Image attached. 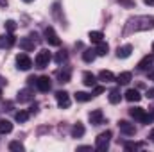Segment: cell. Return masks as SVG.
<instances>
[{
  "label": "cell",
  "instance_id": "6da1fadb",
  "mask_svg": "<svg viewBox=\"0 0 154 152\" xmlns=\"http://www.w3.org/2000/svg\"><path fill=\"white\" fill-rule=\"evenodd\" d=\"M149 29H154V16H136L127 22V27L124 32L129 34L133 31H149Z\"/></svg>",
  "mask_w": 154,
  "mask_h": 152
},
{
  "label": "cell",
  "instance_id": "7a4b0ae2",
  "mask_svg": "<svg viewBox=\"0 0 154 152\" xmlns=\"http://www.w3.org/2000/svg\"><path fill=\"white\" fill-rule=\"evenodd\" d=\"M111 131H104V132H100L99 136H97V140H95V147H97V150L100 152H106L109 149V141H111Z\"/></svg>",
  "mask_w": 154,
  "mask_h": 152
},
{
  "label": "cell",
  "instance_id": "3957f363",
  "mask_svg": "<svg viewBox=\"0 0 154 152\" xmlns=\"http://www.w3.org/2000/svg\"><path fill=\"white\" fill-rule=\"evenodd\" d=\"M50 59H52L50 52H48L47 48H41L38 54H36L34 65H36V68H47V66H48V63H50Z\"/></svg>",
  "mask_w": 154,
  "mask_h": 152
},
{
  "label": "cell",
  "instance_id": "277c9868",
  "mask_svg": "<svg viewBox=\"0 0 154 152\" xmlns=\"http://www.w3.org/2000/svg\"><path fill=\"white\" fill-rule=\"evenodd\" d=\"M56 102H57V106H59L61 109H66V108H70V104H72L70 95H68L66 91H63V90L56 91Z\"/></svg>",
  "mask_w": 154,
  "mask_h": 152
},
{
  "label": "cell",
  "instance_id": "5b68a950",
  "mask_svg": "<svg viewBox=\"0 0 154 152\" xmlns=\"http://www.w3.org/2000/svg\"><path fill=\"white\" fill-rule=\"evenodd\" d=\"M16 66H18V70H31L32 68V59L27 54H18L16 56Z\"/></svg>",
  "mask_w": 154,
  "mask_h": 152
},
{
  "label": "cell",
  "instance_id": "8992f818",
  "mask_svg": "<svg viewBox=\"0 0 154 152\" xmlns=\"http://www.w3.org/2000/svg\"><path fill=\"white\" fill-rule=\"evenodd\" d=\"M45 41H47L48 45H52V47H59V45H61V39L56 34L54 27H47V29H45Z\"/></svg>",
  "mask_w": 154,
  "mask_h": 152
},
{
  "label": "cell",
  "instance_id": "52a82bcc",
  "mask_svg": "<svg viewBox=\"0 0 154 152\" xmlns=\"http://www.w3.org/2000/svg\"><path fill=\"white\" fill-rule=\"evenodd\" d=\"M36 86H38L39 91H43V93L50 91V88H52L50 77H48V75H41V77H38V81H36Z\"/></svg>",
  "mask_w": 154,
  "mask_h": 152
},
{
  "label": "cell",
  "instance_id": "ba28073f",
  "mask_svg": "<svg viewBox=\"0 0 154 152\" xmlns=\"http://www.w3.org/2000/svg\"><path fill=\"white\" fill-rule=\"evenodd\" d=\"M118 129L125 134V136H133L134 132H136V127H134V123H129L127 120H120L118 122Z\"/></svg>",
  "mask_w": 154,
  "mask_h": 152
},
{
  "label": "cell",
  "instance_id": "9c48e42d",
  "mask_svg": "<svg viewBox=\"0 0 154 152\" xmlns=\"http://www.w3.org/2000/svg\"><path fill=\"white\" fill-rule=\"evenodd\" d=\"M88 120H90L91 125H100V123L104 122V113H102V109H93L91 113L88 114Z\"/></svg>",
  "mask_w": 154,
  "mask_h": 152
},
{
  "label": "cell",
  "instance_id": "30bf717a",
  "mask_svg": "<svg viewBox=\"0 0 154 152\" xmlns=\"http://www.w3.org/2000/svg\"><path fill=\"white\" fill-rule=\"evenodd\" d=\"M34 99V95H32V90L31 88H23V90H20L18 91V97H16V100L20 102V104H23V102H31Z\"/></svg>",
  "mask_w": 154,
  "mask_h": 152
},
{
  "label": "cell",
  "instance_id": "8fae6325",
  "mask_svg": "<svg viewBox=\"0 0 154 152\" xmlns=\"http://www.w3.org/2000/svg\"><path fill=\"white\" fill-rule=\"evenodd\" d=\"M14 43H16V38L13 36V32H7V34L0 36V48H11Z\"/></svg>",
  "mask_w": 154,
  "mask_h": 152
},
{
  "label": "cell",
  "instance_id": "7c38bea8",
  "mask_svg": "<svg viewBox=\"0 0 154 152\" xmlns=\"http://www.w3.org/2000/svg\"><path fill=\"white\" fill-rule=\"evenodd\" d=\"M131 52H133V45H122V47H118L116 48V57L118 59H127L129 56H131Z\"/></svg>",
  "mask_w": 154,
  "mask_h": 152
},
{
  "label": "cell",
  "instance_id": "4fadbf2b",
  "mask_svg": "<svg viewBox=\"0 0 154 152\" xmlns=\"http://www.w3.org/2000/svg\"><path fill=\"white\" fill-rule=\"evenodd\" d=\"M36 47V41L32 38H20V48L23 52H32Z\"/></svg>",
  "mask_w": 154,
  "mask_h": 152
},
{
  "label": "cell",
  "instance_id": "5bb4252c",
  "mask_svg": "<svg viewBox=\"0 0 154 152\" xmlns=\"http://www.w3.org/2000/svg\"><path fill=\"white\" fill-rule=\"evenodd\" d=\"M56 77H57V81L63 84V82H70V77H72V72H70V68H63V70H57L56 72Z\"/></svg>",
  "mask_w": 154,
  "mask_h": 152
},
{
  "label": "cell",
  "instance_id": "9a60e30c",
  "mask_svg": "<svg viewBox=\"0 0 154 152\" xmlns=\"http://www.w3.org/2000/svg\"><path fill=\"white\" fill-rule=\"evenodd\" d=\"M70 132H72V136H74V138H82V136H84V132H86V129H84V125H82L81 122H77V123L72 125Z\"/></svg>",
  "mask_w": 154,
  "mask_h": 152
},
{
  "label": "cell",
  "instance_id": "2e32d148",
  "mask_svg": "<svg viewBox=\"0 0 154 152\" xmlns=\"http://www.w3.org/2000/svg\"><path fill=\"white\" fill-rule=\"evenodd\" d=\"M140 99H142V95H140V91L138 90H127L125 91V100L127 102H140Z\"/></svg>",
  "mask_w": 154,
  "mask_h": 152
},
{
  "label": "cell",
  "instance_id": "e0dca14e",
  "mask_svg": "<svg viewBox=\"0 0 154 152\" xmlns=\"http://www.w3.org/2000/svg\"><path fill=\"white\" fill-rule=\"evenodd\" d=\"M82 82H84V86L93 88V86L97 84V79H95V75H93L91 72H84V74H82Z\"/></svg>",
  "mask_w": 154,
  "mask_h": 152
},
{
  "label": "cell",
  "instance_id": "ac0fdd59",
  "mask_svg": "<svg viewBox=\"0 0 154 152\" xmlns=\"http://www.w3.org/2000/svg\"><path fill=\"white\" fill-rule=\"evenodd\" d=\"M152 61H154V56H145L140 63H138V70H149L152 66Z\"/></svg>",
  "mask_w": 154,
  "mask_h": 152
},
{
  "label": "cell",
  "instance_id": "d6986e66",
  "mask_svg": "<svg viewBox=\"0 0 154 152\" xmlns=\"http://www.w3.org/2000/svg\"><path fill=\"white\" fill-rule=\"evenodd\" d=\"M11 131H13V123H11L9 120L2 118V120H0V134H9Z\"/></svg>",
  "mask_w": 154,
  "mask_h": 152
},
{
  "label": "cell",
  "instance_id": "ffe728a7",
  "mask_svg": "<svg viewBox=\"0 0 154 152\" xmlns=\"http://www.w3.org/2000/svg\"><path fill=\"white\" fill-rule=\"evenodd\" d=\"M129 114L134 118V120H143V116H145V111H143V108H131L129 109Z\"/></svg>",
  "mask_w": 154,
  "mask_h": 152
},
{
  "label": "cell",
  "instance_id": "44dd1931",
  "mask_svg": "<svg viewBox=\"0 0 154 152\" xmlns=\"http://www.w3.org/2000/svg\"><path fill=\"white\" fill-rule=\"evenodd\" d=\"M116 77L113 75V72H109V70H102L100 74H99V81H102V82H113Z\"/></svg>",
  "mask_w": 154,
  "mask_h": 152
},
{
  "label": "cell",
  "instance_id": "7402d4cb",
  "mask_svg": "<svg viewBox=\"0 0 154 152\" xmlns=\"http://www.w3.org/2000/svg\"><path fill=\"white\" fill-rule=\"evenodd\" d=\"M95 57H97V52L91 50V48H86V50L82 52V59H84V63H93Z\"/></svg>",
  "mask_w": 154,
  "mask_h": 152
},
{
  "label": "cell",
  "instance_id": "603a6c76",
  "mask_svg": "<svg viewBox=\"0 0 154 152\" xmlns=\"http://www.w3.org/2000/svg\"><path fill=\"white\" fill-rule=\"evenodd\" d=\"M131 79H133L131 72H122V74H118V77H116L115 81L118 82V84H129V82H131Z\"/></svg>",
  "mask_w": 154,
  "mask_h": 152
},
{
  "label": "cell",
  "instance_id": "cb8c5ba5",
  "mask_svg": "<svg viewBox=\"0 0 154 152\" xmlns=\"http://www.w3.org/2000/svg\"><path fill=\"white\" fill-rule=\"evenodd\" d=\"M108 99H109V102L111 104H118L120 100H122V93H120V90H111L109 91V95H108Z\"/></svg>",
  "mask_w": 154,
  "mask_h": 152
},
{
  "label": "cell",
  "instance_id": "d4e9b609",
  "mask_svg": "<svg viewBox=\"0 0 154 152\" xmlns=\"http://www.w3.org/2000/svg\"><path fill=\"white\" fill-rule=\"evenodd\" d=\"M66 59H68V52L63 48V50H59L56 56H54V61L57 63V65H63V63H66Z\"/></svg>",
  "mask_w": 154,
  "mask_h": 152
},
{
  "label": "cell",
  "instance_id": "484cf974",
  "mask_svg": "<svg viewBox=\"0 0 154 152\" xmlns=\"http://www.w3.org/2000/svg\"><path fill=\"white\" fill-rule=\"evenodd\" d=\"M88 38H90V41H91V43H100V41H102V38H104V34H102L100 31H91V32L88 34Z\"/></svg>",
  "mask_w": 154,
  "mask_h": 152
},
{
  "label": "cell",
  "instance_id": "4316f807",
  "mask_svg": "<svg viewBox=\"0 0 154 152\" xmlns=\"http://www.w3.org/2000/svg\"><path fill=\"white\" fill-rule=\"evenodd\" d=\"M29 116H31L29 111H16V113H14V120H16V122H20V123H23V122H27V120H29Z\"/></svg>",
  "mask_w": 154,
  "mask_h": 152
},
{
  "label": "cell",
  "instance_id": "83f0119b",
  "mask_svg": "<svg viewBox=\"0 0 154 152\" xmlns=\"http://www.w3.org/2000/svg\"><path fill=\"white\" fill-rule=\"evenodd\" d=\"M108 50H109V47H108V43H104V41H100V43H97V48H95V52H97V56H106V54H108Z\"/></svg>",
  "mask_w": 154,
  "mask_h": 152
},
{
  "label": "cell",
  "instance_id": "f1b7e54d",
  "mask_svg": "<svg viewBox=\"0 0 154 152\" xmlns=\"http://www.w3.org/2000/svg\"><path fill=\"white\" fill-rule=\"evenodd\" d=\"M91 97H93V95L84 93V91H77L75 93V100L77 102H88V100H91Z\"/></svg>",
  "mask_w": 154,
  "mask_h": 152
},
{
  "label": "cell",
  "instance_id": "f546056e",
  "mask_svg": "<svg viewBox=\"0 0 154 152\" xmlns=\"http://www.w3.org/2000/svg\"><path fill=\"white\" fill-rule=\"evenodd\" d=\"M9 150L22 152V150H23V145H22L20 141H11V143H9Z\"/></svg>",
  "mask_w": 154,
  "mask_h": 152
},
{
  "label": "cell",
  "instance_id": "4dcf8cb0",
  "mask_svg": "<svg viewBox=\"0 0 154 152\" xmlns=\"http://www.w3.org/2000/svg\"><path fill=\"white\" fill-rule=\"evenodd\" d=\"M5 31L7 32H14L16 31V22L14 20H7L5 22Z\"/></svg>",
  "mask_w": 154,
  "mask_h": 152
},
{
  "label": "cell",
  "instance_id": "1f68e13d",
  "mask_svg": "<svg viewBox=\"0 0 154 152\" xmlns=\"http://www.w3.org/2000/svg\"><path fill=\"white\" fill-rule=\"evenodd\" d=\"M140 147H142V145H140V143H134V141H127V143L124 145L125 150H136V149H140Z\"/></svg>",
  "mask_w": 154,
  "mask_h": 152
},
{
  "label": "cell",
  "instance_id": "d6a6232c",
  "mask_svg": "<svg viewBox=\"0 0 154 152\" xmlns=\"http://www.w3.org/2000/svg\"><path fill=\"white\" fill-rule=\"evenodd\" d=\"M100 93H104V88L102 86H93V97H97V95H100Z\"/></svg>",
  "mask_w": 154,
  "mask_h": 152
},
{
  "label": "cell",
  "instance_id": "836d02e7",
  "mask_svg": "<svg viewBox=\"0 0 154 152\" xmlns=\"http://www.w3.org/2000/svg\"><path fill=\"white\" fill-rule=\"evenodd\" d=\"M142 122H143V123H151V122H154V111H152L151 114H145Z\"/></svg>",
  "mask_w": 154,
  "mask_h": 152
},
{
  "label": "cell",
  "instance_id": "e575fe53",
  "mask_svg": "<svg viewBox=\"0 0 154 152\" xmlns=\"http://www.w3.org/2000/svg\"><path fill=\"white\" fill-rule=\"evenodd\" d=\"M120 4L125 7H134V2H131V0H120Z\"/></svg>",
  "mask_w": 154,
  "mask_h": 152
},
{
  "label": "cell",
  "instance_id": "d590c367",
  "mask_svg": "<svg viewBox=\"0 0 154 152\" xmlns=\"http://www.w3.org/2000/svg\"><path fill=\"white\" fill-rule=\"evenodd\" d=\"M147 99H154V88H151V90H147Z\"/></svg>",
  "mask_w": 154,
  "mask_h": 152
},
{
  "label": "cell",
  "instance_id": "8d00e7d4",
  "mask_svg": "<svg viewBox=\"0 0 154 152\" xmlns=\"http://www.w3.org/2000/svg\"><path fill=\"white\" fill-rule=\"evenodd\" d=\"M36 81H38V77H34V75H31L29 79H27V82H29V84H36Z\"/></svg>",
  "mask_w": 154,
  "mask_h": 152
},
{
  "label": "cell",
  "instance_id": "74e56055",
  "mask_svg": "<svg viewBox=\"0 0 154 152\" xmlns=\"http://www.w3.org/2000/svg\"><path fill=\"white\" fill-rule=\"evenodd\" d=\"M77 150L84 152V150H91V147H86V145H82V147H77Z\"/></svg>",
  "mask_w": 154,
  "mask_h": 152
},
{
  "label": "cell",
  "instance_id": "f35d334b",
  "mask_svg": "<svg viewBox=\"0 0 154 152\" xmlns=\"http://www.w3.org/2000/svg\"><path fill=\"white\" fill-rule=\"evenodd\" d=\"M29 113H38V106H36V104H34V106H32V108H31V111H29Z\"/></svg>",
  "mask_w": 154,
  "mask_h": 152
},
{
  "label": "cell",
  "instance_id": "ab89813d",
  "mask_svg": "<svg viewBox=\"0 0 154 152\" xmlns=\"http://www.w3.org/2000/svg\"><path fill=\"white\" fill-rule=\"evenodd\" d=\"M149 81H154V70H151V72H149Z\"/></svg>",
  "mask_w": 154,
  "mask_h": 152
},
{
  "label": "cell",
  "instance_id": "60d3db41",
  "mask_svg": "<svg viewBox=\"0 0 154 152\" xmlns=\"http://www.w3.org/2000/svg\"><path fill=\"white\" fill-rule=\"evenodd\" d=\"M149 138H151V141H152V143H154V129H152V131H151V134H149Z\"/></svg>",
  "mask_w": 154,
  "mask_h": 152
},
{
  "label": "cell",
  "instance_id": "b9f144b4",
  "mask_svg": "<svg viewBox=\"0 0 154 152\" xmlns=\"http://www.w3.org/2000/svg\"><path fill=\"white\" fill-rule=\"evenodd\" d=\"M143 2H145L147 5H154V0H143Z\"/></svg>",
  "mask_w": 154,
  "mask_h": 152
},
{
  "label": "cell",
  "instance_id": "7bdbcfd3",
  "mask_svg": "<svg viewBox=\"0 0 154 152\" xmlns=\"http://www.w3.org/2000/svg\"><path fill=\"white\" fill-rule=\"evenodd\" d=\"M0 5H2V7H5V5H7V0H0Z\"/></svg>",
  "mask_w": 154,
  "mask_h": 152
},
{
  "label": "cell",
  "instance_id": "ee69618b",
  "mask_svg": "<svg viewBox=\"0 0 154 152\" xmlns=\"http://www.w3.org/2000/svg\"><path fill=\"white\" fill-rule=\"evenodd\" d=\"M23 2H32V0H23Z\"/></svg>",
  "mask_w": 154,
  "mask_h": 152
},
{
  "label": "cell",
  "instance_id": "f6af8a7d",
  "mask_svg": "<svg viewBox=\"0 0 154 152\" xmlns=\"http://www.w3.org/2000/svg\"><path fill=\"white\" fill-rule=\"evenodd\" d=\"M152 52H154V43H152Z\"/></svg>",
  "mask_w": 154,
  "mask_h": 152
},
{
  "label": "cell",
  "instance_id": "bcb514c9",
  "mask_svg": "<svg viewBox=\"0 0 154 152\" xmlns=\"http://www.w3.org/2000/svg\"><path fill=\"white\" fill-rule=\"evenodd\" d=\"M0 81H2V79H0Z\"/></svg>",
  "mask_w": 154,
  "mask_h": 152
}]
</instances>
